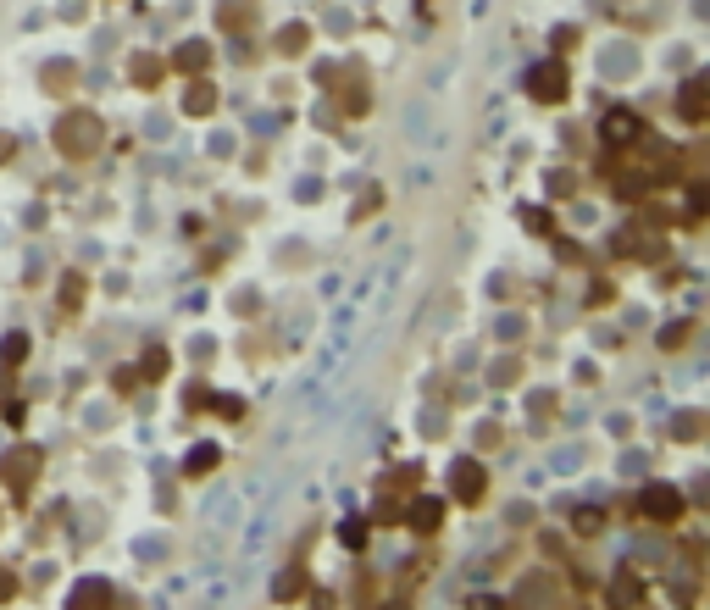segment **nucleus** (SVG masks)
Listing matches in <instances>:
<instances>
[{
  "instance_id": "21",
  "label": "nucleus",
  "mask_w": 710,
  "mask_h": 610,
  "mask_svg": "<svg viewBox=\"0 0 710 610\" xmlns=\"http://www.w3.org/2000/svg\"><path fill=\"white\" fill-rule=\"evenodd\" d=\"M300 588H306V577H300V572H283V577H277V599H295Z\"/></svg>"
},
{
  "instance_id": "18",
  "label": "nucleus",
  "mask_w": 710,
  "mask_h": 610,
  "mask_svg": "<svg viewBox=\"0 0 710 610\" xmlns=\"http://www.w3.org/2000/svg\"><path fill=\"white\" fill-rule=\"evenodd\" d=\"M522 599H555V583H549V577H527V583H522Z\"/></svg>"
},
{
  "instance_id": "20",
  "label": "nucleus",
  "mask_w": 710,
  "mask_h": 610,
  "mask_svg": "<svg viewBox=\"0 0 710 610\" xmlns=\"http://www.w3.org/2000/svg\"><path fill=\"white\" fill-rule=\"evenodd\" d=\"M339 538H344L350 550H361V544H367V522H344V527H339Z\"/></svg>"
},
{
  "instance_id": "6",
  "label": "nucleus",
  "mask_w": 710,
  "mask_h": 610,
  "mask_svg": "<svg viewBox=\"0 0 710 610\" xmlns=\"http://www.w3.org/2000/svg\"><path fill=\"white\" fill-rule=\"evenodd\" d=\"M600 140H605V145H632V140H644V122H638V111L616 106V111H605V122H600Z\"/></svg>"
},
{
  "instance_id": "10",
  "label": "nucleus",
  "mask_w": 710,
  "mask_h": 610,
  "mask_svg": "<svg viewBox=\"0 0 710 610\" xmlns=\"http://www.w3.org/2000/svg\"><path fill=\"white\" fill-rule=\"evenodd\" d=\"M183 111H189V117H211V111H217V89H211L205 78H194L189 95H183Z\"/></svg>"
},
{
  "instance_id": "27",
  "label": "nucleus",
  "mask_w": 710,
  "mask_h": 610,
  "mask_svg": "<svg viewBox=\"0 0 710 610\" xmlns=\"http://www.w3.org/2000/svg\"><path fill=\"white\" fill-rule=\"evenodd\" d=\"M12 594H17V577H12V572H0V599H12Z\"/></svg>"
},
{
  "instance_id": "4",
  "label": "nucleus",
  "mask_w": 710,
  "mask_h": 610,
  "mask_svg": "<svg viewBox=\"0 0 710 610\" xmlns=\"http://www.w3.org/2000/svg\"><path fill=\"white\" fill-rule=\"evenodd\" d=\"M450 489H455V500H461V505H477V500L488 494V471H483V460H477V455H461V460L450 466Z\"/></svg>"
},
{
  "instance_id": "9",
  "label": "nucleus",
  "mask_w": 710,
  "mask_h": 610,
  "mask_svg": "<svg viewBox=\"0 0 710 610\" xmlns=\"http://www.w3.org/2000/svg\"><path fill=\"white\" fill-rule=\"evenodd\" d=\"M172 67H178V73H205V67H211V45H205V39L178 45V50H172Z\"/></svg>"
},
{
  "instance_id": "7",
  "label": "nucleus",
  "mask_w": 710,
  "mask_h": 610,
  "mask_svg": "<svg viewBox=\"0 0 710 610\" xmlns=\"http://www.w3.org/2000/svg\"><path fill=\"white\" fill-rule=\"evenodd\" d=\"M705 111H710V84H705V78H688L683 95H677V117H683V122H705Z\"/></svg>"
},
{
  "instance_id": "12",
  "label": "nucleus",
  "mask_w": 710,
  "mask_h": 610,
  "mask_svg": "<svg viewBox=\"0 0 710 610\" xmlns=\"http://www.w3.org/2000/svg\"><path fill=\"white\" fill-rule=\"evenodd\" d=\"M128 73H133L139 89H156V84H162V61H156V56H133V61H128Z\"/></svg>"
},
{
  "instance_id": "24",
  "label": "nucleus",
  "mask_w": 710,
  "mask_h": 610,
  "mask_svg": "<svg viewBox=\"0 0 710 610\" xmlns=\"http://www.w3.org/2000/svg\"><path fill=\"white\" fill-rule=\"evenodd\" d=\"M45 84H50V89H67V84H73V67H67V61H56V67H50V78H45Z\"/></svg>"
},
{
  "instance_id": "11",
  "label": "nucleus",
  "mask_w": 710,
  "mask_h": 610,
  "mask_svg": "<svg viewBox=\"0 0 710 610\" xmlns=\"http://www.w3.org/2000/svg\"><path fill=\"white\" fill-rule=\"evenodd\" d=\"M217 460H223V450H217V444H194V450H189V460H183V471H189V478H205V471L217 466Z\"/></svg>"
},
{
  "instance_id": "17",
  "label": "nucleus",
  "mask_w": 710,
  "mask_h": 610,
  "mask_svg": "<svg viewBox=\"0 0 710 610\" xmlns=\"http://www.w3.org/2000/svg\"><path fill=\"white\" fill-rule=\"evenodd\" d=\"M0 356H6V367H17V361L28 356V338H23V333H12L6 345H0Z\"/></svg>"
},
{
  "instance_id": "23",
  "label": "nucleus",
  "mask_w": 710,
  "mask_h": 610,
  "mask_svg": "<svg viewBox=\"0 0 710 610\" xmlns=\"http://www.w3.org/2000/svg\"><path fill=\"white\" fill-rule=\"evenodd\" d=\"M162 372H167V350H151L145 367H139V377H162Z\"/></svg>"
},
{
  "instance_id": "15",
  "label": "nucleus",
  "mask_w": 710,
  "mask_h": 610,
  "mask_svg": "<svg viewBox=\"0 0 710 610\" xmlns=\"http://www.w3.org/2000/svg\"><path fill=\"white\" fill-rule=\"evenodd\" d=\"M572 527H578V532H600V527H605V511H594V505H583V511L572 516Z\"/></svg>"
},
{
  "instance_id": "1",
  "label": "nucleus",
  "mask_w": 710,
  "mask_h": 610,
  "mask_svg": "<svg viewBox=\"0 0 710 610\" xmlns=\"http://www.w3.org/2000/svg\"><path fill=\"white\" fill-rule=\"evenodd\" d=\"M95 145H100V117L67 111V117L56 122V150H61V156H89Z\"/></svg>"
},
{
  "instance_id": "13",
  "label": "nucleus",
  "mask_w": 710,
  "mask_h": 610,
  "mask_svg": "<svg viewBox=\"0 0 710 610\" xmlns=\"http://www.w3.org/2000/svg\"><path fill=\"white\" fill-rule=\"evenodd\" d=\"M217 23L234 28V34H245V23H250V0H223V6H217Z\"/></svg>"
},
{
  "instance_id": "26",
  "label": "nucleus",
  "mask_w": 710,
  "mask_h": 610,
  "mask_svg": "<svg viewBox=\"0 0 710 610\" xmlns=\"http://www.w3.org/2000/svg\"><path fill=\"white\" fill-rule=\"evenodd\" d=\"M12 156H17V140H12V133H0V167H6Z\"/></svg>"
},
{
  "instance_id": "16",
  "label": "nucleus",
  "mask_w": 710,
  "mask_h": 610,
  "mask_svg": "<svg viewBox=\"0 0 710 610\" xmlns=\"http://www.w3.org/2000/svg\"><path fill=\"white\" fill-rule=\"evenodd\" d=\"M616 599H632V605H638V599H644V583H638L632 572H621V577H616Z\"/></svg>"
},
{
  "instance_id": "19",
  "label": "nucleus",
  "mask_w": 710,
  "mask_h": 610,
  "mask_svg": "<svg viewBox=\"0 0 710 610\" xmlns=\"http://www.w3.org/2000/svg\"><path fill=\"white\" fill-rule=\"evenodd\" d=\"M277 50H283V56H300V50H306V28H289V34H277Z\"/></svg>"
},
{
  "instance_id": "22",
  "label": "nucleus",
  "mask_w": 710,
  "mask_h": 610,
  "mask_svg": "<svg viewBox=\"0 0 710 610\" xmlns=\"http://www.w3.org/2000/svg\"><path fill=\"white\" fill-rule=\"evenodd\" d=\"M688 338V322H672V327H661V350H677Z\"/></svg>"
},
{
  "instance_id": "5",
  "label": "nucleus",
  "mask_w": 710,
  "mask_h": 610,
  "mask_svg": "<svg viewBox=\"0 0 710 610\" xmlns=\"http://www.w3.org/2000/svg\"><path fill=\"white\" fill-rule=\"evenodd\" d=\"M566 89H572V78H566V67H560V61H538L533 73H527V95L544 100V106L566 100Z\"/></svg>"
},
{
  "instance_id": "25",
  "label": "nucleus",
  "mask_w": 710,
  "mask_h": 610,
  "mask_svg": "<svg viewBox=\"0 0 710 610\" xmlns=\"http://www.w3.org/2000/svg\"><path fill=\"white\" fill-rule=\"evenodd\" d=\"M705 200H710L705 183H694V189H688V217H705Z\"/></svg>"
},
{
  "instance_id": "28",
  "label": "nucleus",
  "mask_w": 710,
  "mask_h": 610,
  "mask_svg": "<svg viewBox=\"0 0 710 610\" xmlns=\"http://www.w3.org/2000/svg\"><path fill=\"white\" fill-rule=\"evenodd\" d=\"M6 394H12V377H6V372H0V399H6Z\"/></svg>"
},
{
  "instance_id": "2",
  "label": "nucleus",
  "mask_w": 710,
  "mask_h": 610,
  "mask_svg": "<svg viewBox=\"0 0 710 610\" xmlns=\"http://www.w3.org/2000/svg\"><path fill=\"white\" fill-rule=\"evenodd\" d=\"M638 516L655 522V527H672L683 516V494L672 483H644V489H638Z\"/></svg>"
},
{
  "instance_id": "8",
  "label": "nucleus",
  "mask_w": 710,
  "mask_h": 610,
  "mask_svg": "<svg viewBox=\"0 0 710 610\" xmlns=\"http://www.w3.org/2000/svg\"><path fill=\"white\" fill-rule=\"evenodd\" d=\"M411 527H416V532H439V527H444V500L422 494V500L411 505Z\"/></svg>"
},
{
  "instance_id": "3",
  "label": "nucleus",
  "mask_w": 710,
  "mask_h": 610,
  "mask_svg": "<svg viewBox=\"0 0 710 610\" xmlns=\"http://www.w3.org/2000/svg\"><path fill=\"white\" fill-rule=\"evenodd\" d=\"M39 466H45V450H39V444H17V450L0 455V478H6L17 494H28V483H34Z\"/></svg>"
},
{
  "instance_id": "14",
  "label": "nucleus",
  "mask_w": 710,
  "mask_h": 610,
  "mask_svg": "<svg viewBox=\"0 0 710 610\" xmlns=\"http://www.w3.org/2000/svg\"><path fill=\"white\" fill-rule=\"evenodd\" d=\"M106 599H111V583H100V577L73 588V605H106Z\"/></svg>"
}]
</instances>
